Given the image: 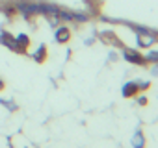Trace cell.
<instances>
[{
  "label": "cell",
  "mask_w": 158,
  "mask_h": 148,
  "mask_svg": "<svg viewBox=\"0 0 158 148\" xmlns=\"http://www.w3.org/2000/svg\"><path fill=\"white\" fill-rule=\"evenodd\" d=\"M149 87H151L149 82H138V89H139V91H147Z\"/></svg>",
  "instance_id": "17"
},
{
  "label": "cell",
  "mask_w": 158,
  "mask_h": 148,
  "mask_svg": "<svg viewBox=\"0 0 158 148\" xmlns=\"http://www.w3.org/2000/svg\"><path fill=\"white\" fill-rule=\"evenodd\" d=\"M89 13H80V11H73V22H88Z\"/></svg>",
  "instance_id": "13"
},
{
  "label": "cell",
  "mask_w": 158,
  "mask_h": 148,
  "mask_svg": "<svg viewBox=\"0 0 158 148\" xmlns=\"http://www.w3.org/2000/svg\"><path fill=\"white\" fill-rule=\"evenodd\" d=\"M0 45L2 46H6V48H10L11 52H17V54H24V50L17 45V41H15V35H11L10 32H6V30H2L0 32Z\"/></svg>",
  "instance_id": "3"
},
{
  "label": "cell",
  "mask_w": 158,
  "mask_h": 148,
  "mask_svg": "<svg viewBox=\"0 0 158 148\" xmlns=\"http://www.w3.org/2000/svg\"><path fill=\"white\" fill-rule=\"evenodd\" d=\"M123 57H125V61L134 63V65H147L145 56H141V54H138L136 50H130V48H123Z\"/></svg>",
  "instance_id": "4"
},
{
  "label": "cell",
  "mask_w": 158,
  "mask_h": 148,
  "mask_svg": "<svg viewBox=\"0 0 158 148\" xmlns=\"http://www.w3.org/2000/svg\"><path fill=\"white\" fill-rule=\"evenodd\" d=\"M15 10L17 13H21L26 21H30L32 17L39 15V10H37V2H34V0H15Z\"/></svg>",
  "instance_id": "1"
},
{
  "label": "cell",
  "mask_w": 158,
  "mask_h": 148,
  "mask_svg": "<svg viewBox=\"0 0 158 148\" xmlns=\"http://www.w3.org/2000/svg\"><path fill=\"white\" fill-rule=\"evenodd\" d=\"M138 93H139L138 82H127V84L123 85V89H121V95H123L125 98H132V96H136Z\"/></svg>",
  "instance_id": "8"
},
{
  "label": "cell",
  "mask_w": 158,
  "mask_h": 148,
  "mask_svg": "<svg viewBox=\"0 0 158 148\" xmlns=\"http://www.w3.org/2000/svg\"><path fill=\"white\" fill-rule=\"evenodd\" d=\"M0 104H4L10 111H17V104L13 100H8V98H0Z\"/></svg>",
  "instance_id": "15"
},
{
  "label": "cell",
  "mask_w": 158,
  "mask_h": 148,
  "mask_svg": "<svg viewBox=\"0 0 158 148\" xmlns=\"http://www.w3.org/2000/svg\"><path fill=\"white\" fill-rule=\"evenodd\" d=\"M99 37L106 43V45H115V46H121V48H125V45L117 39V35L114 33V32H101L99 33Z\"/></svg>",
  "instance_id": "7"
},
{
  "label": "cell",
  "mask_w": 158,
  "mask_h": 148,
  "mask_svg": "<svg viewBox=\"0 0 158 148\" xmlns=\"http://www.w3.org/2000/svg\"><path fill=\"white\" fill-rule=\"evenodd\" d=\"M58 17H60V21H61V22H73V11H69V10L60 8Z\"/></svg>",
  "instance_id": "12"
},
{
  "label": "cell",
  "mask_w": 158,
  "mask_h": 148,
  "mask_svg": "<svg viewBox=\"0 0 158 148\" xmlns=\"http://www.w3.org/2000/svg\"><path fill=\"white\" fill-rule=\"evenodd\" d=\"M4 87H6V84H4V80H0V91H2Z\"/></svg>",
  "instance_id": "20"
},
{
  "label": "cell",
  "mask_w": 158,
  "mask_h": 148,
  "mask_svg": "<svg viewBox=\"0 0 158 148\" xmlns=\"http://www.w3.org/2000/svg\"><path fill=\"white\" fill-rule=\"evenodd\" d=\"M37 10H39V15L48 17V15H58L60 6H56L52 2H37Z\"/></svg>",
  "instance_id": "6"
},
{
  "label": "cell",
  "mask_w": 158,
  "mask_h": 148,
  "mask_svg": "<svg viewBox=\"0 0 158 148\" xmlns=\"http://www.w3.org/2000/svg\"><path fill=\"white\" fill-rule=\"evenodd\" d=\"M15 41H17V45L24 50V54H26V50H28V46H30V37H28L26 33H17V35H15Z\"/></svg>",
  "instance_id": "11"
},
{
  "label": "cell",
  "mask_w": 158,
  "mask_h": 148,
  "mask_svg": "<svg viewBox=\"0 0 158 148\" xmlns=\"http://www.w3.org/2000/svg\"><path fill=\"white\" fill-rule=\"evenodd\" d=\"M136 102H138L139 106H147V96H145V95H139V96L136 95Z\"/></svg>",
  "instance_id": "16"
},
{
  "label": "cell",
  "mask_w": 158,
  "mask_h": 148,
  "mask_svg": "<svg viewBox=\"0 0 158 148\" xmlns=\"http://www.w3.org/2000/svg\"><path fill=\"white\" fill-rule=\"evenodd\" d=\"M47 45H39L37 46V50L35 52H32V57H34V61H37V63H43V61H47Z\"/></svg>",
  "instance_id": "10"
},
{
  "label": "cell",
  "mask_w": 158,
  "mask_h": 148,
  "mask_svg": "<svg viewBox=\"0 0 158 148\" xmlns=\"http://www.w3.org/2000/svg\"><path fill=\"white\" fill-rule=\"evenodd\" d=\"M130 142H132V148H145V135H143V131H141L139 126L136 128V131H134Z\"/></svg>",
  "instance_id": "9"
},
{
  "label": "cell",
  "mask_w": 158,
  "mask_h": 148,
  "mask_svg": "<svg viewBox=\"0 0 158 148\" xmlns=\"http://www.w3.org/2000/svg\"><path fill=\"white\" fill-rule=\"evenodd\" d=\"M136 43L139 48H151L154 43H158V32H139L136 33Z\"/></svg>",
  "instance_id": "2"
},
{
  "label": "cell",
  "mask_w": 158,
  "mask_h": 148,
  "mask_svg": "<svg viewBox=\"0 0 158 148\" xmlns=\"http://www.w3.org/2000/svg\"><path fill=\"white\" fill-rule=\"evenodd\" d=\"M93 41H95V37H89V39H86V45H93Z\"/></svg>",
  "instance_id": "18"
},
{
  "label": "cell",
  "mask_w": 158,
  "mask_h": 148,
  "mask_svg": "<svg viewBox=\"0 0 158 148\" xmlns=\"http://www.w3.org/2000/svg\"><path fill=\"white\" fill-rule=\"evenodd\" d=\"M54 41L56 43H60V45H65V43H69L71 41V30L65 26V24H58L56 26V32H54Z\"/></svg>",
  "instance_id": "5"
},
{
  "label": "cell",
  "mask_w": 158,
  "mask_h": 148,
  "mask_svg": "<svg viewBox=\"0 0 158 148\" xmlns=\"http://www.w3.org/2000/svg\"><path fill=\"white\" fill-rule=\"evenodd\" d=\"M151 72H152V74H154V76H158V65H156V67H154V68H152V70H151Z\"/></svg>",
  "instance_id": "19"
},
{
  "label": "cell",
  "mask_w": 158,
  "mask_h": 148,
  "mask_svg": "<svg viewBox=\"0 0 158 148\" xmlns=\"http://www.w3.org/2000/svg\"><path fill=\"white\" fill-rule=\"evenodd\" d=\"M145 61L147 63H156L158 65V50H151L145 54Z\"/></svg>",
  "instance_id": "14"
}]
</instances>
